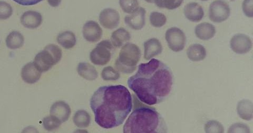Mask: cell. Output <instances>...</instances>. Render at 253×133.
<instances>
[{
    "mask_svg": "<svg viewBox=\"0 0 253 133\" xmlns=\"http://www.w3.org/2000/svg\"><path fill=\"white\" fill-rule=\"evenodd\" d=\"M185 17L190 21L199 22L204 16V11L201 5L196 2L187 4L184 10Z\"/></svg>",
    "mask_w": 253,
    "mask_h": 133,
    "instance_id": "2e32d148",
    "label": "cell"
},
{
    "mask_svg": "<svg viewBox=\"0 0 253 133\" xmlns=\"http://www.w3.org/2000/svg\"><path fill=\"white\" fill-rule=\"evenodd\" d=\"M253 105L252 101L248 99H243L239 101L237 105V112L240 118L245 121L253 119Z\"/></svg>",
    "mask_w": 253,
    "mask_h": 133,
    "instance_id": "ffe728a7",
    "label": "cell"
},
{
    "mask_svg": "<svg viewBox=\"0 0 253 133\" xmlns=\"http://www.w3.org/2000/svg\"><path fill=\"white\" fill-rule=\"evenodd\" d=\"M145 1L148 3H154L155 0H145Z\"/></svg>",
    "mask_w": 253,
    "mask_h": 133,
    "instance_id": "8d00e7d4",
    "label": "cell"
},
{
    "mask_svg": "<svg viewBox=\"0 0 253 133\" xmlns=\"http://www.w3.org/2000/svg\"><path fill=\"white\" fill-rule=\"evenodd\" d=\"M57 40L58 44L66 49L73 48L77 43L75 35L69 31L59 34Z\"/></svg>",
    "mask_w": 253,
    "mask_h": 133,
    "instance_id": "cb8c5ba5",
    "label": "cell"
},
{
    "mask_svg": "<svg viewBox=\"0 0 253 133\" xmlns=\"http://www.w3.org/2000/svg\"><path fill=\"white\" fill-rule=\"evenodd\" d=\"M61 123L52 116H47L43 120V127L47 131H52L58 129Z\"/></svg>",
    "mask_w": 253,
    "mask_h": 133,
    "instance_id": "f546056e",
    "label": "cell"
},
{
    "mask_svg": "<svg viewBox=\"0 0 253 133\" xmlns=\"http://www.w3.org/2000/svg\"><path fill=\"white\" fill-rule=\"evenodd\" d=\"M13 1L21 5L29 6L37 4L42 1L43 0H13Z\"/></svg>",
    "mask_w": 253,
    "mask_h": 133,
    "instance_id": "e575fe53",
    "label": "cell"
},
{
    "mask_svg": "<svg viewBox=\"0 0 253 133\" xmlns=\"http://www.w3.org/2000/svg\"><path fill=\"white\" fill-rule=\"evenodd\" d=\"M166 41L169 47L174 52L183 50L186 43V37L183 31L177 27H172L167 30Z\"/></svg>",
    "mask_w": 253,
    "mask_h": 133,
    "instance_id": "52a82bcc",
    "label": "cell"
},
{
    "mask_svg": "<svg viewBox=\"0 0 253 133\" xmlns=\"http://www.w3.org/2000/svg\"><path fill=\"white\" fill-rule=\"evenodd\" d=\"M253 0H244L242 4L243 12L248 17L253 18Z\"/></svg>",
    "mask_w": 253,
    "mask_h": 133,
    "instance_id": "836d02e7",
    "label": "cell"
},
{
    "mask_svg": "<svg viewBox=\"0 0 253 133\" xmlns=\"http://www.w3.org/2000/svg\"><path fill=\"white\" fill-rule=\"evenodd\" d=\"M120 4L123 11L131 14L139 7L138 0H120Z\"/></svg>",
    "mask_w": 253,
    "mask_h": 133,
    "instance_id": "f1b7e54d",
    "label": "cell"
},
{
    "mask_svg": "<svg viewBox=\"0 0 253 133\" xmlns=\"http://www.w3.org/2000/svg\"><path fill=\"white\" fill-rule=\"evenodd\" d=\"M231 49L237 54H245L249 52L252 48L251 38L244 34L234 35L230 42Z\"/></svg>",
    "mask_w": 253,
    "mask_h": 133,
    "instance_id": "9c48e42d",
    "label": "cell"
},
{
    "mask_svg": "<svg viewBox=\"0 0 253 133\" xmlns=\"http://www.w3.org/2000/svg\"><path fill=\"white\" fill-rule=\"evenodd\" d=\"M90 105L95 122L100 127L110 129L124 123L132 111V98L123 85L104 86L94 92Z\"/></svg>",
    "mask_w": 253,
    "mask_h": 133,
    "instance_id": "7a4b0ae2",
    "label": "cell"
},
{
    "mask_svg": "<svg viewBox=\"0 0 253 133\" xmlns=\"http://www.w3.org/2000/svg\"><path fill=\"white\" fill-rule=\"evenodd\" d=\"M205 131L206 133H222L224 132V129L222 125L219 122L211 120L209 121L205 125Z\"/></svg>",
    "mask_w": 253,
    "mask_h": 133,
    "instance_id": "4dcf8cb0",
    "label": "cell"
},
{
    "mask_svg": "<svg viewBox=\"0 0 253 133\" xmlns=\"http://www.w3.org/2000/svg\"><path fill=\"white\" fill-rule=\"evenodd\" d=\"M161 43L156 38L149 39L144 43V58L149 60L159 55L163 51Z\"/></svg>",
    "mask_w": 253,
    "mask_h": 133,
    "instance_id": "e0dca14e",
    "label": "cell"
},
{
    "mask_svg": "<svg viewBox=\"0 0 253 133\" xmlns=\"http://www.w3.org/2000/svg\"><path fill=\"white\" fill-rule=\"evenodd\" d=\"M71 113V108L68 104L63 101H58L51 107L50 114L61 123L67 122Z\"/></svg>",
    "mask_w": 253,
    "mask_h": 133,
    "instance_id": "4fadbf2b",
    "label": "cell"
},
{
    "mask_svg": "<svg viewBox=\"0 0 253 133\" xmlns=\"http://www.w3.org/2000/svg\"><path fill=\"white\" fill-rule=\"evenodd\" d=\"M150 22L152 26L155 28L163 27L167 22L165 15L160 12H153L150 15Z\"/></svg>",
    "mask_w": 253,
    "mask_h": 133,
    "instance_id": "83f0119b",
    "label": "cell"
},
{
    "mask_svg": "<svg viewBox=\"0 0 253 133\" xmlns=\"http://www.w3.org/2000/svg\"><path fill=\"white\" fill-rule=\"evenodd\" d=\"M230 14V7L222 0H216L210 6L209 18L213 22L221 23L225 21Z\"/></svg>",
    "mask_w": 253,
    "mask_h": 133,
    "instance_id": "ba28073f",
    "label": "cell"
},
{
    "mask_svg": "<svg viewBox=\"0 0 253 133\" xmlns=\"http://www.w3.org/2000/svg\"><path fill=\"white\" fill-rule=\"evenodd\" d=\"M5 42L8 48L17 49L22 47L25 38L18 31H14L7 36Z\"/></svg>",
    "mask_w": 253,
    "mask_h": 133,
    "instance_id": "603a6c76",
    "label": "cell"
},
{
    "mask_svg": "<svg viewBox=\"0 0 253 133\" xmlns=\"http://www.w3.org/2000/svg\"><path fill=\"white\" fill-rule=\"evenodd\" d=\"M114 50L112 43L109 41H102L90 52V61L96 65H106L112 58V51Z\"/></svg>",
    "mask_w": 253,
    "mask_h": 133,
    "instance_id": "8992f818",
    "label": "cell"
},
{
    "mask_svg": "<svg viewBox=\"0 0 253 133\" xmlns=\"http://www.w3.org/2000/svg\"><path fill=\"white\" fill-rule=\"evenodd\" d=\"M201 1H208V0H201Z\"/></svg>",
    "mask_w": 253,
    "mask_h": 133,
    "instance_id": "74e56055",
    "label": "cell"
},
{
    "mask_svg": "<svg viewBox=\"0 0 253 133\" xmlns=\"http://www.w3.org/2000/svg\"><path fill=\"white\" fill-rule=\"evenodd\" d=\"M168 126L153 107L141 105L133 109L124 125V133H166Z\"/></svg>",
    "mask_w": 253,
    "mask_h": 133,
    "instance_id": "3957f363",
    "label": "cell"
},
{
    "mask_svg": "<svg viewBox=\"0 0 253 133\" xmlns=\"http://www.w3.org/2000/svg\"><path fill=\"white\" fill-rule=\"evenodd\" d=\"M77 72L79 75L87 81H94L98 76L96 69L93 66L86 62H81L78 65Z\"/></svg>",
    "mask_w": 253,
    "mask_h": 133,
    "instance_id": "44dd1931",
    "label": "cell"
},
{
    "mask_svg": "<svg viewBox=\"0 0 253 133\" xmlns=\"http://www.w3.org/2000/svg\"><path fill=\"white\" fill-rule=\"evenodd\" d=\"M232 1H234V0H232Z\"/></svg>",
    "mask_w": 253,
    "mask_h": 133,
    "instance_id": "f35d334b",
    "label": "cell"
},
{
    "mask_svg": "<svg viewBox=\"0 0 253 133\" xmlns=\"http://www.w3.org/2000/svg\"><path fill=\"white\" fill-rule=\"evenodd\" d=\"M228 133H250V129L247 125L243 123H235L229 128Z\"/></svg>",
    "mask_w": 253,
    "mask_h": 133,
    "instance_id": "d6a6232c",
    "label": "cell"
},
{
    "mask_svg": "<svg viewBox=\"0 0 253 133\" xmlns=\"http://www.w3.org/2000/svg\"><path fill=\"white\" fill-rule=\"evenodd\" d=\"M101 77L105 81H116L120 79L121 75L113 67L108 66L103 69Z\"/></svg>",
    "mask_w": 253,
    "mask_h": 133,
    "instance_id": "4316f807",
    "label": "cell"
},
{
    "mask_svg": "<svg viewBox=\"0 0 253 133\" xmlns=\"http://www.w3.org/2000/svg\"><path fill=\"white\" fill-rule=\"evenodd\" d=\"M131 39L130 33L127 30L121 28L114 31L111 37V43L115 47H122L124 44L128 42Z\"/></svg>",
    "mask_w": 253,
    "mask_h": 133,
    "instance_id": "d6986e66",
    "label": "cell"
},
{
    "mask_svg": "<svg viewBox=\"0 0 253 133\" xmlns=\"http://www.w3.org/2000/svg\"><path fill=\"white\" fill-rule=\"evenodd\" d=\"M83 36L87 42L97 43L102 37V30L97 22L89 21L86 22L84 26Z\"/></svg>",
    "mask_w": 253,
    "mask_h": 133,
    "instance_id": "7c38bea8",
    "label": "cell"
},
{
    "mask_svg": "<svg viewBox=\"0 0 253 133\" xmlns=\"http://www.w3.org/2000/svg\"><path fill=\"white\" fill-rule=\"evenodd\" d=\"M62 56L61 49L57 45L50 44L44 49L38 53L34 63L41 73H45L58 63Z\"/></svg>",
    "mask_w": 253,
    "mask_h": 133,
    "instance_id": "5b68a950",
    "label": "cell"
},
{
    "mask_svg": "<svg viewBox=\"0 0 253 133\" xmlns=\"http://www.w3.org/2000/svg\"><path fill=\"white\" fill-rule=\"evenodd\" d=\"M207 50L204 46L200 44H194L190 45L187 50V55L190 60L201 61L207 57Z\"/></svg>",
    "mask_w": 253,
    "mask_h": 133,
    "instance_id": "7402d4cb",
    "label": "cell"
},
{
    "mask_svg": "<svg viewBox=\"0 0 253 133\" xmlns=\"http://www.w3.org/2000/svg\"><path fill=\"white\" fill-rule=\"evenodd\" d=\"M13 13L12 6L4 1H0V20L10 18Z\"/></svg>",
    "mask_w": 253,
    "mask_h": 133,
    "instance_id": "1f68e13d",
    "label": "cell"
},
{
    "mask_svg": "<svg viewBox=\"0 0 253 133\" xmlns=\"http://www.w3.org/2000/svg\"><path fill=\"white\" fill-rule=\"evenodd\" d=\"M184 0H155L154 3L160 8L174 10L178 8Z\"/></svg>",
    "mask_w": 253,
    "mask_h": 133,
    "instance_id": "484cf974",
    "label": "cell"
},
{
    "mask_svg": "<svg viewBox=\"0 0 253 133\" xmlns=\"http://www.w3.org/2000/svg\"><path fill=\"white\" fill-rule=\"evenodd\" d=\"M101 25L106 29L116 28L120 23V14L115 9L108 8L102 10L99 15Z\"/></svg>",
    "mask_w": 253,
    "mask_h": 133,
    "instance_id": "30bf717a",
    "label": "cell"
},
{
    "mask_svg": "<svg viewBox=\"0 0 253 133\" xmlns=\"http://www.w3.org/2000/svg\"><path fill=\"white\" fill-rule=\"evenodd\" d=\"M141 56V51L135 44L127 43L123 45L115 62L118 72L129 74L135 71Z\"/></svg>",
    "mask_w": 253,
    "mask_h": 133,
    "instance_id": "277c9868",
    "label": "cell"
},
{
    "mask_svg": "<svg viewBox=\"0 0 253 133\" xmlns=\"http://www.w3.org/2000/svg\"><path fill=\"white\" fill-rule=\"evenodd\" d=\"M73 122L78 128H86L89 126L91 123V117L85 111L79 110L75 114Z\"/></svg>",
    "mask_w": 253,
    "mask_h": 133,
    "instance_id": "d4e9b609",
    "label": "cell"
},
{
    "mask_svg": "<svg viewBox=\"0 0 253 133\" xmlns=\"http://www.w3.org/2000/svg\"><path fill=\"white\" fill-rule=\"evenodd\" d=\"M215 27L210 23H202L196 27L195 35L201 40H210V39L215 36Z\"/></svg>",
    "mask_w": 253,
    "mask_h": 133,
    "instance_id": "ac0fdd59",
    "label": "cell"
},
{
    "mask_svg": "<svg viewBox=\"0 0 253 133\" xmlns=\"http://www.w3.org/2000/svg\"><path fill=\"white\" fill-rule=\"evenodd\" d=\"M146 13V11L143 7H139L135 11L126 15L125 18V22L131 29L140 30L145 25Z\"/></svg>",
    "mask_w": 253,
    "mask_h": 133,
    "instance_id": "8fae6325",
    "label": "cell"
},
{
    "mask_svg": "<svg viewBox=\"0 0 253 133\" xmlns=\"http://www.w3.org/2000/svg\"><path fill=\"white\" fill-rule=\"evenodd\" d=\"M127 83L141 102L152 106L162 103L169 96L173 76L168 66L152 59L139 65L137 73L129 78Z\"/></svg>",
    "mask_w": 253,
    "mask_h": 133,
    "instance_id": "6da1fadb",
    "label": "cell"
},
{
    "mask_svg": "<svg viewBox=\"0 0 253 133\" xmlns=\"http://www.w3.org/2000/svg\"><path fill=\"white\" fill-rule=\"evenodd\" d=\"M20 21L24 27L34 29L41 26L42 22V17L39 12L28 11L22 15Z\"/></svg>",
    "mask_w": 253,
    "mask_h": 133,
    "instance_id": "5bb4252c",
    "label": "cell"
},
{
    "mask_svg": "<svg viewBox=\"0 0 253 133\" xmlns=\"http://www.w3.org/2000/svg\"><path fill=\"white\" fill-rule=\"evenodd\" d=\"M61 1L62 0H47L49 4L54 7L58 6Z\"/></svg>",
    "mask_w": 253,
    "mask_h": 133,
    "instance_id": "d590c367",
    "label": "cell"
},
{
    "mask_svg": "<svg viewBox=\"0 0 253 133\" xmlns=\"http://www.w3.org/2000/svg\"><path fill=\"white\" fill-rule=\"evenodd\" d=\"M42 74L37 69L34 62H29L22 68L21 76L24 82L34 84L41 79Z\"/></svg>",
    "mask_w": 253,
    "mask_h": 133,
    "instance_id": "9a60e30c",
    "label": "cell"
}]
</instances>
